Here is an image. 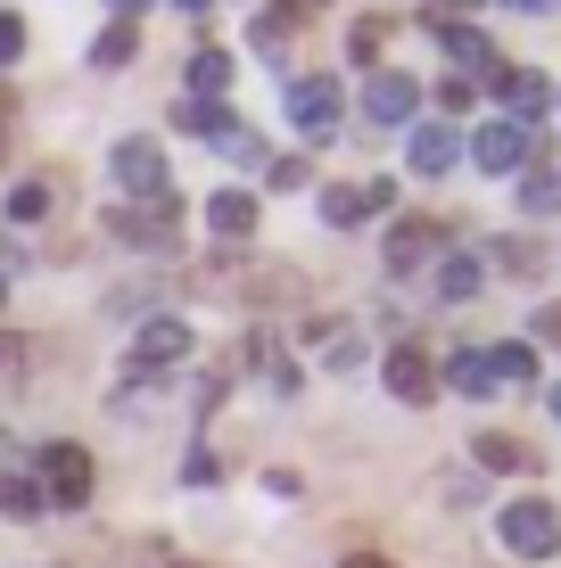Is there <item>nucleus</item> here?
Instances as JSON below:
<instances>
[{"label":"nucleus","mask_w":561,"mask_h":568,"mask_svg":"<svg viewBox=\"0 0 561 568\" xmlns=\"http://www.w3.org/2000/svg\"><path fill=\"white\" fill-rule=\"evenodd\" d=\"M479 355H488V371H495V387H529L537 379V355H529V346H479Z\"/></svg>","instance_id":"nucleus-18"},{"label":"nucleus","mask_w":561,"mask_h":568,"mask_svg":"<svg viewBox=\"0 0 561 568\" xmlns=\"http://www.w3.org/2000/svg\"><path fill=\"white\" fill-rule=\"evenodd\" d=\"M0 511H9V519H42L50 503H42V486H33L26 469H0Z\"/></svg>","instance_id":"nucleus-17"},{"label":"nucleus","mask_w":561,"mask_h":568,"mask_svg":"<svg viewBox=\"0 0 561 568\" xmlns=\"http://www.w3.org/2000/svg\"><path fill=\"white\" fill-rule=\"evenodd\" d=\"M430 33H438V42H447V58H454V67L488 74V83H495V74H504V67H495V50H488V33H479V26H454V17H430Z\"/></svg>","instance_id":"nucleus-9"},{"label":"nucleus","mask_w":561,"mask_h":568,"mask_svg":"<svg viewBox=\"0 0 561 568\" xmlns=\"http://www.w3.org/2000/svg\"><path fill=\"white\" fill-rule=\"evenodd\" d=\"M182 478H190V486H216V454H207V445H199V454L182 462Z\"/></svg>","instance_id":"nucleus-30"},{"label":"nucleus","mask_w":561,"mask_h":568,"mask_svg":"<svg viewBox=\"0 0 561 568\" xmlns=\"http://www.w3.org/2000/svg\"><path fill=\"white\" fill-rule=\"evenodd\" d=\"M298 26H305V0H273V9L257 17V33H248V42H257L264 58H281V50H289V33H298Z\"/></svg>","instance_id":"nucleus-15"},{"label":"nucleus","mask_w":561,"mask_h":568,"mask_svg":"<svg viewBox=\"0 0 561 568\" xmlns=\"http://www.w3.org/2000/svg\"><path fill=\"white\" fill-rule=\"evenodd\" d=\"M380 379H389L397 404H430V396H438V371H430V355H421V346H397V355L380 363Z\"/></svg>","instance_id":"nucleus-8"},{"label":"nucleus","mask_w":561,"mask_h":568,"mask_svg":"<svg viewBox=\"0 0 561 568\" xmlns=\"http://www.w3.org/2000/svg\"><path fill=\"white\" fill-rule=\"evenodd\" d=\"M132 50H141V33H132V17H116L100 42H91V67H132Z\"/></svg>","instance_id":"nucleus-22"},{"label":"nucleus","mask_w":561,"mask_h":568,"mask_svg":"<svg viewBox=\"0 0 561 568\" xmlns=\"http://www.w3.org/2000/svg\"><path fill=\"white\" fill-rule=\"evenodd\" d=\"M0 165H9V124H0Z\"/></svg>","instance_id":"nucleus-33"},{"label":"nucleus","mask_w":561,"mask_h":568,"mask_svg":"<svg viewBox=\"0 0 561 568\" xmlns=\"http://www.w3.org/2000/svg\"><path fill=\"white\" fill-rule=\"evenodd\" d=\"M553 420H561V387H553Z\"/></svg>","instance_id":"nucleus-37"},{"label":"nucleus","mask_w":561,"mask_h":568,"mask_svg":"<svg viewBox=\"0 0 561 568\" xmlns=\"http://www.w3.org/2000/svg\"><path fill=\"white\" fill-rule=\"evenodd\" d=\"M108 173H116V190H124V199H141V206L173 190L166 149H158V141H116V149H108Z\"/></svg>","instance_id":"nucleus-3"},{"label":"nucleus","mask_w":561,"mask_h":568,"mask_svg":"<svg viewBox=\"0 0 561 568\" xmlns=\"http://www.w3.org/2000/svg\"><path fill=\"white\" fill-rule=\"evenodd\" d=\"M33 486H42L50 511H83V503H91V454H83V445H67V437L42 445V469H33Z\"/></svg>","instance_id":"nucleus-1"},{"label":"nucleus","mask_w":561,"mask_h":568,"mask_svg":"<svg viewBox=\"0 0 561 568\" xmlns=\"http://www.w3.org/2000/svg\"><path fill=\"white\" fill-rule=\"evenodd\" d=\"M182 355H190V329L182 322H149L141 338H132V371H141V379H149V371H166V363H182Z\"/></svg>","instance_id":"nucleus-12"},{"label":"nucleus","mask_w":561,"mask_h":568,"mask_svg":"<svg viewBox=\"0 0 561 568\" xmlns=\"http://www.w3.org/2000/svg\"><path fill=\"white\" fill-rule=\"evenodd\" d=\"M339 568H397V560H380V552H347Z\"/></svg>","instance_id":"nucleus-32"},{"label":"nucleus","mask_w":561,"mask_h":568,"mask_svg":"<svg viewBox=\"0 0 561 568\" xmlns=\"http://www.w3.org/2000/svg\"><path fill=\"white\" fill-rule=\"evenodd\" d=\"M273 173V190H305V156H281V165H264Z\"/></svg>","instance_id":"nucleus-29"},{"label":"nucleus","mask_w":561,"mask_h":568,"mask_svg":"<svg viewBox=\"0 0 561 568\" xmlns=\"http://www.w3.org/2000/svg\"><path fill=\"white\" fill-rule=\"evenodd\" d=\"M50 214V182H17L9 190V223H42Z\"/></svg>","instance_id":"nucleus-24"},{"label":"nucleus","mask_w":561,"mask_h":568,"mask_svg":"<svg viewBox=\"0 0 561 568\" xmlns=\"http://www.w3.org/2000/svg\"><path fill=\"white\" fill-rule=\"evenodd\" d=\"M454 156H462L454 124H413V141H404V165L413 173H454Z\"/></svg>","instance_id":"nucleus-11"},{"label":"nucleus","mask_w":561,"mask_h":568,"mask_svg":"<svg viewBox=\"0 0 561 568\" xmlns=\"http://www.w3.org/2000/svg\"><path fill=\"white\" fill-rule=\"evenodd\" d=\"M207 141H216V156H231V165H264V141H257L248 124H231V115L207 132Z\"/></svg>","instance_id":"nucleus-20"},{"label":"nucleus","mask_w":561,"mask_h":568,"mask_svg":"<svg viewBox=\"0 0 561 568\" xmlns=\"http://www.w3.org/2000/svg\"><path fill=\"white\" fill-rule=\"evenodd\" d=\"M207 231H216V240H248V231H257V199H248V190H216V199H207Z\"/></svg>","instance_id":"nucleus-14"},{"label":"nucleus","mask_w":561,"mask_h":568,"mask_svg":"<svg viewBox=\"0 0 561 568\" xmlns=\"http://www.w3.org/2000/svg\"><path fill=\"white\" fill-rule=\"evenodd\" d=\"M289 124H298L305 141H322V132L339 124V83L331 74H298V83H289Z\"/></svg>","instance_id":"nucleus-5"},{"label":"nucleus","mask_w":561,"mask_h":568,"mask_svg":"<svg viewBox=\"0 0 561 568\" xmlns=\"http://www.w3.org/2000/svg\"><path fill=\"white\" fill-rule=\"evenodd\" d=\"M116 9H124V17H132V9H141V0H116Z\"/></svg>","instance_id":"nucleus-36"},{"label":"nucleus","mask_w":561,"mask_h":568,"mask_svg":"<svg viewBox=\"0 0 561 568\" xmlns=\"http://www.w3.org/2000/svg\"><path fill=\"white\" fill-rule=\"evenodd\" d=\"M520 206H529V214H561V173H537V182H520Z\"/></svg>","instance_id":"nucleus-25"},{"label":"nucleus","mask_w":561,"mask_h":568,"mask_svg":"<svg viewBox=\"0 0 561 568\" xmlns=\"http://www.w3.org/2000/svg\"><path fill=\"white\" fill-rule=\"evenodd\" d=\"M430 256H447V231H438V223H421V214H413V223L389 231V272H421Z\"/></svg>","instance_id":"nucleus-10"},{"label":"nucleus","mask_w":561,"mask_h":568,"mask_svg":"<svg viewBox=\"0 0 561 568\" xmlns=\"http://www.w3.org/2000/svg\"><path fill=\"white\" fill-rule=\"evenodd\" d=\"M447 387H462V396H495V371H488V355H479V346H462V355L447 363Z\"/></svg>","instance_id":"nucleus-19"},{"label":"nucleus","mask_w":561,"mask_h":568,"mask_svg":"<svg viewBox=\"0 0 561 568\" xmlns=\"http://www.w3.org/2000/svg\"><path fill=\"white\" fill-rule=\"evenodd\" d=\"M173 124H182V132H216L223 108H216V100H173Z\"/></svg>","instance_id":"nucleus-27"},{"label":"nucleus","mask_w":561,"mask_h":568,"mask_svg":"<svg viewBox=\"0 0 561 568\" xmlns=\"http://www.w3.org/2000/svg\"><path fill=\"white\" fill-rule=\"evenodd\" d=\"M512 9H553V0H512Z\"/></svg>","instance_id":"nucleus-34"},{"label":"nucleus","mask_w":561,"mask_h":568,"mask_svg":"<svg viewBox=\"0 0 561 568\" xmlns=\"http://www.w3.org/2000/svg\"><path fill=\"white\" fill-rule=\"evenodd\" d=\"M537 338H545V346H561V305H545V313H537Z\"/></svg>","instance_id":"nucleus-31"},{"label":"nucleus","mask_w":561,"mask_h":568,"mask_svg":"<svg viewBox=\"0 0 561 568\" xmlns=\"http://www.w3.org/2000/svg\"><path fill=\"white\" fill-rule=\"evenodd\" d=\"M380 42H389V26H380V17H363V26L347 33V58H355V67H372V58H380Z\"/></svg>","instance_id":"nucleus-26"},{"label":"nucleus","mask_w":561,"mask_h":568,"mask_svg":"<svg viewBox=\"0 0 561 568\" xmlns=\"http://www.w3.org/2000/svg\"><path fill=\"white\" fill-rule=\"evenodd\" d=\"M17 50H26V17H17V9H0V67H9Z\"/></svg>","instance_id":"nucleus-28"},{"label":"nucleus","mask_w":561,"mask_h":568,"mask_svg":"<svg viewBox=\"0 0 561 568\" xmlns=\"http://www.w3.org/2000/svg\"><path fill=\"white\" fill-rule=\"evenodd\" d=\"M495 91H504V124H520V132H529L537 124V115H545V100H553V83H545V74H495Z\"/></svg>","instance_id":"nucleus-13"},{"label":"nucleus","mask_w":561,"mask_h":568,"mask_svg":"<svg viewBox=\"0 0 561 568\" xmlns=\"http://www.w3.org/2000/svg\"><path fill=\"white\" fill-rule=\"evenodd\" d=\"M479 281H488V264H479V256H462V247H454V256H438V297H447V305L479 297Z\"/></svg>","instance_id":"nucleus-16"},{"label":"nucleus","mask_w":561,"mask_h":568,"mask_svg":"<svg viewBox=\"0 0 561 568\" xmlns=\"http://www.w3.org/2000/svg\"><path fill=\"white\" fill-rule=\"evenodd\" d=\"M108 231L124 247H173L182 240V199L166 190V199H149V206H124V214H108Z\"/></svg>","instance_id":"nucleus-4"},{"label":"nucleus","mask_w":561,"mask_h":568,"mask_svg":"<svg viewBox=\"0 0 561 568\" xmlns=\"http://www.w3.org/2000/svg\"><path fill=\"white\" fill-rule=\"evenodd\" d=\"M471 165L479 173H520V165H529V132H520V124H479L471 132Z\"/></svg>","instance_id":"nucleus-7"},{"label":"nucleus","mask_w":561,"mask_h":568,"mask_svg":"<svg viewBox=\"0 0 561 568\" xmlns=\"http://www.w3.org/2000/svg\"><path fill=\"white\" fill-rule=\"evenodd\" d=\"M413 108H421V83H413V74L380 67L372 83H363V115H372V124H413Z\"/></svg>","instance_id":"nucleus-6"},{"label":"nucleus","mask_w":561,"mask_h":568,"mask_svg":"<svg viewBox=\"0 0 561 568\" xmlns=\"http://www.w3.org/2000/svg\"><path fill=\"white\" fill-rule=\"evenodd\" d=\"M173 9H207V0H173Z\"/></svg>","instance_id":"nucleus-35"},{"label":"nucleus","mask_w":561,"mask_h":568,"mask_svg":"<svg viewBox=\"0 0 561 568\" xmlns=\"http://www.w3.org/2000/svg\"><path fill=\"white\" fill-rule=\"evenodd\" d=\"M495 527H504V552H520V560H553L561 552V511H553V503H504V519H495Z\"/></svg>","instance_id":"nucleus-2"},{"label":"nucleus","mask_w":561,"mask_h":568,"mask_svg":"<svg viewBox=\"0 0 561 568\" xmlns=\"http://www.w3.org/2000/svg\"><path fill=\"white\" fill-rule=\"evenodd\" d=\"M471 454H479V469H537V454H529V445H512V437H479Z\"/></svg>","instance_id":"nucleus-23"},{"label":"nucleus","mask_w":561,"mask_h":568,"mask_svg":"<svg viewBox=\"0 0 561 568\" xmlns=\"http://www.w3.org/2000/svg\"><path fill=\"white\" fill-rule=\"evenodd\" d=\"M223 83H231V50H199L190 58V100H216Z\"/></svg>","instance_id":"nucleus-21"}]
</instances>
